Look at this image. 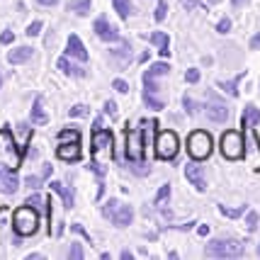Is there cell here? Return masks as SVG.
I'll return each instance as SVG.
<instances>
[{"instance_id":"db71d44e","label":"cell","mask_w":260,"mask_h":260,"mask_svg":"<svg viewBox=\"0 0 260 260\" xmlns=\"http://www.w3.org/2000/svg\"><path fill=\"white\" fill-rule=\"evenodd\" d=\"M258 255H260V246H258Z\"/></svg>"},{"instance_id":"9a60e30c","label":"cell","mask_w":260,"mask_h":260,"mask_svg":"<svg viewBox=\"0 0 260 260\" xmlns=\"http://www.w3.org/2000/svg\"><path fill=\"white\" fill-rule=\"evenodd\" d=\"M49 187H51V190L63 200V207H66V209H73V204H76V194H73L71 187H66L63 182H58V180H51L49 182Z\"/></svg>"},{"instance_id":"8d00e7d4","label":"cell","mask_w":260,"mask_h":260,"mask_svg":"<svg viewBox=\"0 0 260 260\" xmlns=\"http://www.w3.org/2000/svg\"><path fill=\"white\" fill-rule=\"evenodd\" d=\"M42 182H44V178H42V175H27V185H29V187H34V190H37V187H42Z\"/></svg>"},{"instance_id":"ffe728a7","label":"cell","mask_w":260,"mask_h":260,"mask_svg":"<svg viewBox=\"0 0 260 260\" xmlns=\"http://www.w3.org/2000/svg\"><path fill=\"white\" fill-rule=\"evenodd\" d=\"M29 56H32V46H20V49H12L8 54V61L10 63H24Z\"/></svg>"},{"instance_id":"7dc6e473","label":"cell","mask_w":260,"mask_h":260,"mask_svg":"<svg viewBox=\"0 0 260 260\" xmlns=\"http://www.w3.org/2000/svg\"><path fill=\"white\" fill-rule=\"evenodd\" d=\"M58 0H39V5H44V8H54Z\"/></svg>"},{"instance_id":"277c9868","label":"cell","mask_w":260,"mask_h":260,"mask_svg":"<svg viewBox=\"0 0 260 260\" xmlns=\"http://www.w3.org/2000/svg\"><path fill=\"white\" fill-rule=\"evenodd\" d=\"M12 229H15L17 236H32V234H37V229H39V214H37V209L29 207V204L15 209V214H12Z\"/></svg>"},{"instance_id":"816d5d0a","label":"cell","mask_w":260,"mask_h":260,"mask_svg":"<svg viewBox=\"0 0 260 260\" xmlns=\"http://www.w3.org/2000/svg\"><path fill=\"white\" fill-rule=\"evenodd\" d=\"M231 3H234V5H241V3H243V0H231Z\"/></svg>"},{"instance_id":"60d3db41","label":"cell","mask_w":260,"mask_h":260,"mask_svg":"<svg viewBox=\"0 0 260 260\" xmlns=\"http://www.w3.org/2000/svg\"><path fill=\"white\" fill-rule=\"evenodd\" d=\"M185 80H187V83H197V80H200V71H197V68H190V71L185 73Z\"/></svg>"},{"instance_id":"7c38bea8","label":"cell","mask_w":260,"mask_h":260,"mask_svg":"<svg viewBox=\"0 0 260 260\" xmlns=\"http://www.w3.org/2000/svg\"><path fill=\"white\" fill-rule=\"evenodd\" d=\"M17 187H20V180L12 175L10 168H8L5 163H0V192L15 194L17 192Z\"/></svg>"},{"instance_id":"cb8c5ba5","label":"cell","mask_w":260,"mask_h":260,"mask_svg":"<svg viewBox=\"0 0 260 260\" xmlns=\"http://www.w3.org/2000/svg\"><path fill=\"white\" fill-rule=\"evenodd\" d=\"M168 71H170L168 63H166V61H158V63H153V66L148 68V71L144 73V76H151V78H158V76H166Z\"/></svg>"},{"instance_id":"44dd1931","label":"cell","mask_w":260,"mask_h":260,"mask_svg":"<svg viewBox=\"0 0 260 260\" xmlns=\"http://www.w3.org/2000/svg\"><path fill=\"white\" fill-rule=\"evenodd\" d=\"M56 66L61 68L66 76H85V71H83L80 66H76V63H71V61H68V56H61V58H58Z\"/></svg>"},{"instance_id":"7bdbcfd3","label":"cell","mask_w":260,"mask_h":260,"mask_svg":"<svg viewBox=\"0 0 260 260\" xmlns=\"http://www.w3.org/2000/svg\"><path fill=\"white\" fill-rule=\"evenodd\" d=\"M180 3L185 5V8H187V10H197V8H204L200 0H180Z\"/></svg>"},{"instance_id":"30bf717a","label":"cell","mask_w":260,"mask_h":260,"mask_svg":"<svg viewBox=\"0 0 260 260\" xmlns=\"http://www.w3.org/2000/svg\"><path fill=\"white\" fill-rule=\"evenodd\" d=\"M160 85L156 83V78H151V76H144V102H146V107L151 110H163L166 107V100L158 95Z\"/></svg>"},{"instance_id":"2e32d148","label":"cell","mask_w":260,"mask_h":260,"mask_svg":"<svg viewBox=\"0 0 260 260\" xmlns=\"http://www.w3.org/2000/svg\"><path fill=\"white\" fill-rule=\"evenodd\" d=\"M185 178L192 182L197 190H207V182H204V175H202V168H200V166L187 163V166H185Z\"/></svg>"},{"instance_id":"5b68a950","label":"cell","mask_w":260,"mask_h":260,"mask_svg":"<svg viewBox=\"0 0 260 260\" xmlns=\"http://www.w3.org/2000/svg\"><path fill=\"white\" fill-rule=\"evenodd\" d=\"M187 153H190V158L194 160H204L212 156V136L202 132V129H197L192 134L187 136Z\"/></svg>"},{"instance_id":"bcb514c9","label":"cell","mask_w":260,"mask_h":260,"mask_svg":"<svg viewBox=\"0 0 260 260\" xmlns=\"http://www.w3.org/2000/svg\"><path fill=\"white\" fill-rule=\"evenodd\" d=\"M250 49H260V34H255V37L250 39Z\"/></svg>"},{"instance_id":"4fadbf2b","label":"cell","mask_w":260,"mask_h":260,"mask_svg":"<svg viewBox=\"0 0 260 260\" xmlns=\"http://www.w3.org/2000/svg\"><path fill=\"white\" fill-rule=\"evenodd\" d=\"M56 156L61 160H71V163L80 160V141H71V144L61 141V146L56 148Z\"/></svg>"},{"instance_id":"f35d334b","label":"cell","mask_w":260,"mask_h":260,"mask_svg":"<svg viewBox=\"0 0 260 260\" xmlns=\"http://www.w3.org/2000/svg\"><path fill=\"white\" fill-rule=\"evenodd\" d=\"M24 32H27V37H37V34L42 32V22H39V20H37V22H32L27 29H24Z\"/></svg>"},{"instance_id":"d6986e66","label":"cell","mask_w":260,"mask_h":260,"mask_svg":"<svg viewBox=\"0 0 260 260\" xmlns=\"http://www.w3.org/2000/svg\"><path fill=\"white\" fill-rule=\"evenodd\" d=\"M258 122H260V110L253 107V105H248V107L243 110V117H241V126L250 129V126H255Z\"/></svg>"},{"instance_id":"74e56055","label":"cell","mask_w":260,"mask_h":260,"mask_svg":"<svg viewBox=\"0 0 260 260\" xmlns=\"http://www.w3.org/2000/svg\"><path fill=\"white\" fill-rule=\"evenodd\" d=\"M229 29H231V20H229V17L219 20V24H216V32H219V34H226Z\"/></svg>"},{"instance_id":"f546056e","label":"cell","mask_w":260,"mask_h":260,"mask_svg":"<svg viewBox=\"0 0 260 260\" xmlns=\"http://www.w3.org/2000/svg\"><path fill=\"white\" fill-rule=\"evenodd\" d=\"M166 15H168V3L166 0H158V5H156V22H163L166 20Z\"/></svg>"},{"instance_id":"7402d4cb","label":"cell","mask_w":260,"mask_h":260,"mask_svg":"<svg viewBox=\"0 0 260 260\" xmlns=\"http://www.w3.org/2000/svg\"><path fill=\"white\" fill-rule=\"evenodd\" d=\"M90 5H92L90 0H73V3L68 5V10H73L76 15L83 17V15H88V12H90Z\"/></svg>"},{"instance_id":"681fc988","label":"cell","mask_w":260,"mask_h":260,"mask_svg":"<svg viewBox=\"0 0 260 260\" xmlns=\"http://www.w3.org/2000/svg\"><path fill=\"white\" fill-rule=\"evenodd\" d=\"M119 258H122V260H132V253H129V250H122V253H119Z\"/></svg>"},{"instance_id":"3957f363","label":"cell","mask_w":260,"mask_h":260,"mask_svg":"<svg viewBox=\"0 0 260 260\" xmlns=\"http://www.w3.org/2000/svg\"><path fill=\"white\" fill-rule=\"evenodd\" d=\"M22 156H24V148L17 146L10 134V129L3 126L0 129V163H5L10 170H17L22 166Z\"/></svg>"},{"instance_id":"ab89813d","label":"cell","mask_w":260,"mask_h":260,"mask_svg":"<svg viewBox=\"0 0 260 260\" xmlns=\"http://www.w3.org/2000/svg\"><path fill=\"white\" fill-rule=\"evenodd\" d=\"M73 260H83V248H80V243H73L71 246V253H68Z\"/></svg>"},{"instance_id":"4dcf8cb0","label":"cell","mask_w":260,"mask_h":260,"mask_svg":"<svg viewBox=\"0 0 260 260\" xmlns=\"http://www.w3.org/2000/svg\"><path fill=\"white\" fill-rule=\"evenodd\" d=\"M168 197H170V185H163V187L158 190V194H156L153 204H156V207H160L163 202H168Z\"/></svg>"},{"instance_id":"7a4b0ae2","label":"cell","mask_w":260,"mask_h":260,"mask_svg":"<svg viewBox=\"0 0 260 260\" xmlns=\"http://www.w3.org/2000/svg\"><path fill=\"white\" fill-rule=\"evenodd\" d=\"M207 258H243L246 255V246L238 238H214L207 243Z\"/></svg>"},{"instance_id":"603a6c76","label":"cell","mask_w":260,"mask_h":260,"mask_svg":"<svg viewBox=\"0 0 260 260\" xmlns=\"http://www.w3.org/2000/svg\"><path fill=\"white\" fill-rule=\"evenodd\" d=\"M112 5L122 20H126V17L132 15V3H129V0H112Z\"/></svg>"},{"instance_id":"e0dca14e","label":"cell","mask_w":260,"mask_h":260,"mask_svg":"<svg viewBox=\"0 0 260 260\" xmlns=\"http://www.w3.org/2000/svg\"><path fill=\"white\" fill-rule=\"evenodd\" d=\"M207 117H209L212 122H219V124H224V122L229 119V107H224V105L214 102V105H209V107H207Z\"/></svg>"},{"instance_id":"8fae6325","label":"cell","mask_w":260,"mask_h":260,"mask_svg":"<svg viewBox=\"0 0 260 260\" xmlns=\"http://www.w3.org/2000/svg\"><path fill=\"white\" fill-rule=\"evenodd\" d=\"M92 29H95V34L100 37L102 42H119V32L107 22V17H98L95 24H92Z\"/></svg>"},{"instance_id":"8992f818","label":"cell","mask_w":260,"mask_h":260,"mask_svg":"<svg viewBox=\"0 0 260 260\" xmlns=\"http://www.w3.org/2000/svg\"><path fill=\"white\" fill-rule=\"evenodd\" d=\"M221 156L229 160H238L246 156V144H243V136L236 129H229L221 134Z\"/></svg>"},{"instance_id":"b9f144b4","label":"cell","mask_w":260,"mask_h":260,"mask_svg":"<svg viewBox=\"0 0 260 260\" xmlns=\"http://www.w3.org/2000/svg\"><path fill=\"white\" fill-rule=\"evenodd\" d=\"M24 204H29V207H34V209H37V207H42V204H44V200H42V194H32V197H29Z\"/></svg>"},{"instance_id":"ee69618b","label":"cell","mask_w":260,"mask_h":260,"mask_svg":"<svg viewBox=\"0 0 260 260\" xmlns=\"http://www.w3.org/2000/svg\"><path fill=\"white\" fill-rule=\"evenodd\" d=\"M0 42H3V44H12V42H15V34H12L10 29H5V32L0 34Z\"/></svg>"},{"instance_id":"f6af8a7d","label":"cell","mask_w":260,"mask_h":260,"mask_svg":"<svg viewBox=\"0 0 260 260\" xmlns=\"http://www.w3.org/2000/svg\"><path fill=\"white\" fill-rule=\"evenodd\" d=\"M105 107H107L110 117H112V119H117V102H114V100H107V105H105Z\"/></svg>"},{"instance_id":"5bb4252c","label":"cell","mask_w":260,"mask_h":260,"mask_svg":"<svg viewBox=\"0 0 260 260\" xmlns=\"http://www.w3.org/2000/svg\"><path fill=\"white\" fill-rule=\"evenodd\" d=\"M66 54H68V56H73V58H78V61H83V63L88 61V49L83 46V42H80L78 34H71V37H68Z\"/></svg>"},{"instance_id":"d590c367","label":"cell","mask_w":260,"mask_h":260,"mask_svg":"<svg viewBox=\"0 0 260 260\" xmlns=\"http://www.w3.org/2000/svg\"><path fill=\"white\" fill-rule=\"evenodd\" d=\"M112 88L117 92H129V83H126V80H122V78H117V80H112Z\"/></svg>"},{"instance_id":"ac0fdd59","label":"cell","mask_w":260,"mask_h":260,"mask_svg":"<svg viewBox=\"0 0 260 260\" xmlns=\"http://www.w3.org/2000/svg\"><path fill=\"white\" fill-rule=\"evenodd\" d=\"M32 122L34 124H49V114L44 112V105H42V98L37 95L32 105Z\"/></svg>"},{"instance_id":"f907efd6","label":"cell","mask_w":260,"mask_h":260,"mask_svg":"<svg viewBox=\"0 0 260 260\" xmlns=\"http://www.w3.org/2000/svg\"><path fill=\"white\" fill-rule=\"evenodd\" d=\"M158 54H160L163 58H168V56H170V49H158Z\"/></svg>"},{"instance_id":"836d02e7","label":"cell","mask_w":260,"mask_h":260,"mask_svg":"<svg viewBox=\"0 0 260 260\" xmlns=\"http://www.w3.org/2000/svg\"><path fill=\"white\" fill-rule=\"evenodd\" d=\"M71 231H73V234H78V236H83V238H85V243H92L90 234H88V231H85V229L80 226V224H73V226H71Z\"/></svg>"},{"instance_id":"f5cc1de1","label":"cell","mask_w":260,"mask_h":260,"mask_svg":"<svg viewBox=\"0 0 260 260\" xmlns=\"http://www.w3.org/2000/svg\"><path fill=\"white\" fill-rule=\"evenodd\" d=\"M0 88H3V76H0Z\"/></svg>"},{"instance_id":"d4e9b609","label":"cell","mask_w":260,"mask_h":260,"mask_svg":"<svg viewBox=\"0 0 260 260\" xmlns=\"http://www.w3.org/2000/svg\"><path fill=\"white\" fill-rule=\"evenodd\" d=\"M243 76H246V73H238L234 80H229V83H219V88H221L224 92H229L231 98H236V95H238V88H236V85H238V80L243 78Z\"/></svg>"},{"instance_id":"c3c4849f","label":"cell","mask_w":260,"mask_h":260,"mask_svg":"<svg viewBox=\"0 0 260 260\" xmlns=\"http://www.w3.org/2000/svg\"><path fill=\"white\" fill-rule=\"evenodd\" d=\"M197 234H200V236H207V234H209V226H200L197 229Z\"/></svg>"},{"instance_id":"1f68e13d","label":"cell","mask_w":260,"mask_h":260,"mask_svg":"<svg viewBox=\"0 0 260 260\" xmlns=\"http://www.w3.org/2000/svg\"><path fill=\"white\" fill-rule=\"evenodd\" d=\"M182 105H185L187 114H197V112H200V105H197V102H194L190 95H185V98H182Z\"/></svg>"},{"instance_id":"6da1fadb","label":"cell","mask_w":260,"mask_h":260,"mask_svg":"<svg viewBox=\"0 0 260 260\" xmlns=\"http://www.w3.org/2000/svg\"><path fill=\"white\" fill-rule=\"evenodd\" d=\"M114 153V139L107 129H95L92 132V158H90V170L98 175V200L105 192V173H107V163L112 160Z\"/></svg>"},{"instance_id":"4316f807","label":"cell","mask_w":260,"mask_h":260,"mask_svg":"<svg viewBox=\"0 0 260 260\" xmlns=\"http://www.w3.org/2000/svg\"><path fill=\"white\" fill-rule=\"evenodd\" d=\"M112 56L122 58V61H126V63H129V61H132V49H129V44L124 42L119 49H112Z\"/></svg>"},{"instance_id":"83f0119b","label":"cell","mask_w":260,"mask_h":260,"mask_svg":"<svg viewBox=\"0 0 260 260\" xmlns=\"http://www.w3.org/2000/svg\"><path fill=\"white\" fill-rule=\"evenodd\" d=\"M243 209H246V204L243 207H236V209H229V207H224V204H219V212L224 216H229V219H238V216L243 214Z\"/></svg>"},{"instance_id":"e575fe53","label":"cell","mask_w":260,"mask_h":260,"mask_svg":"<svg viewBox=\"0 0 260 260\" xmlns=\"http://www.w3.org/2000/svg\"><path fill=\"white\" fill-rule=\"evenodd\" d=\"M68 114H71V117H83V114H88V107H85V105H73V107L68 110Z\"/></svg>"},{"instance_id":"d6a6232c","label":"cell","mask_w":260,"mask_h":260,"mask_svg":"<svg viewBox=\"0 0 260 260\" xmlns=\"http://www.w3.org/2000/svg\"><path fill=\"white\" fill-rule=\"evenodd\" d=\"M246 229H248V231H255V229H258V212H248V216H246Z\"/></svg>"},{"instance_id":"9c48e42d","label":"cell","mask_w":260,"mask_h":260,"mask_svg":"<svg viewBox=\"0 0 260 260\" xmlns=\"http://www.w3.org/2000/svg\"><path fill=\"white\" fill-rule=\"evenodd\" d=\"M178 134L175 132H158L156 134V156L160 160H173L178 156Z\"/></svg>"},{"instance_id":"ba28073f","label":"cell","mask_w":260,"mask_h":260,"mask_svg":"<svg viewBox=\"0 0 260 260\" xmlns=\"http://www.w3.org/2000/svg\"><path fill=\"white\" fill-rule=\"evenodd\" d=\"M124 141H126V148H124L126 160H132V163H144V132H139V129H126Z\"/></svg>"},{"instance_id":"52a82bcc","label":"cell","mask_w":260,"mask_h":260,"mask_svg":"<svg viewBox=\"0 0 260 260\" xmlns=\"http://www.w3.org/2000/svg\"><path fill=\"white\" fill-rule=\"evenodd\" d=\"M102 214L107 216L114 226H129L134 221V209L129 204H122L119 200H110V202L105 204Z\"/></svg>"},{"instance_id":"484cf974","label":"cell","mask_w":260,"mask_h":260,"mask_svg":"<svg viewBox=\"0 0 260 260\" xmlns=\"http://www.w3.org/2000/svg\"><path fill=\"white\" fill-rule=\"evenodd\" d=\"M148 42H151V44H156V46H160V49H168V44H170L168 34H163V32H153L151 37H148Z\"/></svg>"},{"instance_id":"f1b7e54d","label":"cell","mask_w":260,"mask_h":260,"mask_svg":"<svg viewBox=\"0 0 260 260\" xmlns=\"http://www.w3.org/2000/svg\"><path fill=\"white\" fill-rule=\"evenodd\" d=\"M58 141H80V134L76 129H63L58 132Z\"/></svg>"}]
</instances>
